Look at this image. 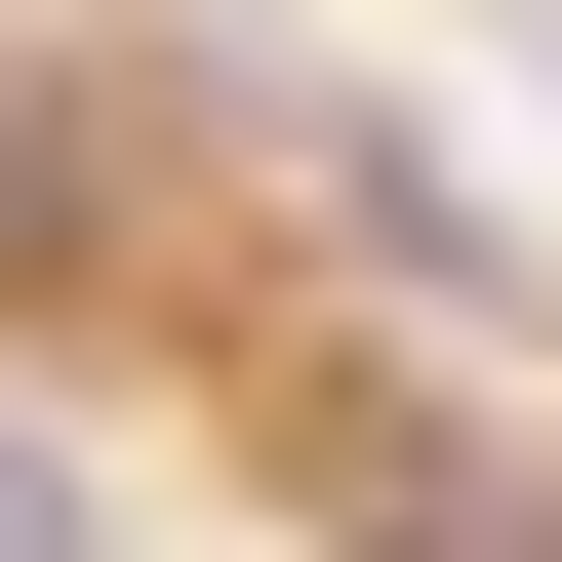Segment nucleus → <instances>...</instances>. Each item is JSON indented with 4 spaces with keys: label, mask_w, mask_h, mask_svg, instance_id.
<instances>
[{
    "label": "nucleus",
    "mask_w": 562,
    "mask_h": 562,
    "mask_svg": "<svg viewBox=\"0 0 562 562\" xmlns=\"http://www.w3.org/2000/svg\"><path fill=\"white\" fill-rule=\"evenodd\" d=\"M0 562H81V442H0Z\"/></svg>",
    "instance_id": "f257e3e1"
},
{
    "label": "nucleus",
    "mask_w": 562,
    "mask_h": 562,
    "mask_svg": "<svg viewBox=\"0 0 562 562\" xmlns=\"http://www.w3.org/2000/svg\"><path fill=\"white\" fill-rule=\"evenodd\" d=\"M522 81H562V0H522Z\"/></svg>",
    "instance_id": "f03ea898"
}]
</instances>
